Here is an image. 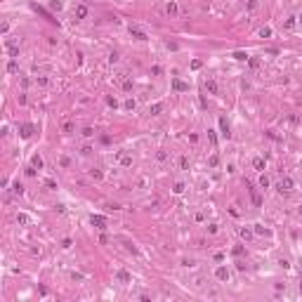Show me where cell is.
Instances as JSON below:
<instances>
[{"mask_svg": "<svg viewBox=\"0 0 302 302\" xmlns=\"http://www.w3.org/2000/svg\"><path fill=\"white\" fill-rule=\"evenodd\" d=\"M31 7H33V10H36V12H38V14H42V17H45V19H47V21H52V24H57V26H59V21H57V19H54V17H52V14H50V12H47V10H42V7H40V5H38V2H31Z\"/></svg>", "mask_w": 302, "mask_h": 302, "instance_id": "1", "label": "cell"}, {"mask_svg": "<svg viewBox=\"0 0 302 302\" xmlns=\"http://www.w3.org/2000/svg\"><path fill=\"white\" fill-rule=\"evenodd\" d=\"M130 36H132L135 40H142V42H144V40H149V36H146V33H144L139 26H130Z\"/></svg>", "mask_w": 302, "mask_h": 302, "instance_id": "2", "label": "cell"}, {"mask_svg": "<svg viewBox=\"0 0 302 302\" xmlns=\"http://www.w3.org/2000/svg\"><path fill=\"white\" fill-rule=\"evenodd\" d=\"M293 186H295V182H293L290 177H283V180L279 182V191H281V194H283V191H286V194H288V191H293Z\"/></svg>", "mask_w": 302, "mask_h": 302, "instance_id": "3", "label": "cell"}, {"mask_svg": "<svg viewBox=\"0 0 302 302\" xmlns=\"http://www.w3.org/2000/svg\"><path fill=\"white\" fill-rule=\"evenodd\" d=\"M90 224H92V227H97V229H106V217H104V215H92V217H90Z\"/></svg>", "mask_w": 302, "mask_h": 302, "instance_id": "4", "label": "cell"}, {"mask_svg": "<svg viewBox=\"0 0 302 302\" xmlns=\"http://www.w3.org/2000/svg\"><path fill=\"white\" fill-rule=\"evenodd\" d=\"M19 132H21V137H24V139H28V137H31L33 132H36V125H33V123H24Z\"/></svg>", "mask_w": 302, "mask_h": 302, "instance_id": "5", "label": "cell"}, {"mask_svg": "<svg viewBox=\"0 0 302 302\" xmlns=\"http://www.w3.org/2000/svg\"><path fill=\"white\" fill-rule=\"evenodd\" d=\"M215 276H217L220 281H229V276H231V274H229L227 267H217V269H215Z\"/></svg>", "mask_w": 302, "mask_h": 302, "instance_id": "6", "label": "cell"}, {"mask_svg": "<svg viewBox=\"0 0 302 302\" xmlns=\"http://www.w3.org/2000/svg\"><path fill=\"white\" fill-rule=\"evenodd\" d=\"M220 130H222V137L229 139V135H231V132H229V125H227V118H224V116H220Z\"/></svg>", "mask_w": 302, "mask_h": 302, "instance_id": "7", "label": "cell"}, {"mask_svg": "<svg viewBox=\"0 0 302 302\" xmlns=\"http://www.w3.org/2000/svg\"><path fill=\"white\" fill-rule=\"evenodd\" d=\"M73 14H76V19H85V17H87V7L85 5H76Z\"/></svg>", "mask_w": 302, "mask_h": 302, "instance_id": "8", "label": "cell"}, {"mask_svg": "<svg viewBox=\"0 0 302 302\" xmlns=\"http://www.w3.org/2000/svg\"><path fill=\"white\" fill-rule=\"evenodd\" d=\"M116 279H118L121 283H130V281H132V276L127 274L125 269H121V271H118V274H116Z\"/></svg>", "mask_w": 302, "mask_h": 302, "instance_id": "9", "label": "cell"}, {"mask_svg": "<svg viewBox=\"0 0 302 302\" xmlns=\"http://www.w3.org/2000/svg\"><path fill=\"white\" fill-rule=\"evenodd\" d=\"M231 57L236 59V62H248V59H250V54H248V52H243V50H236V52H234Z\"/></svg>", "mask_w": 302, "mask_h": 302, "instance_id": "10", "label": "cell"}, {"mask_svg": "<svg viewBox=\"0 0 302 302\" xmlns=\"http://www.w3.org/2000/svg\"><path fill=\"white\" fill-rule=\"evenodd\" d=\"M172 87H175V90L177 92H186V90H189V85H186V83H182V80H172Z\"/></svg>", "mask_w": 302, "mask_h": 302, "instance_id": "11", "label": "cell"}, {"mask_svg": "<svg viewBox=\"0 0 302 302\" xmlns=\"http://www.w3.org/2000/svg\"><path fill=\"white\" fill-rule=\"evenodd\" d=\"M161 111H163V104H161V101H156V104L149 106V113H151V116H158Z\"/></svg>", "mask_w": 302, "mask_h": 302, "instance_id": "12", "label": "cell"}, {"mask_svg": "<svg viewBox=\"0 0 302 302\" xmlns=\"http://www.w3.org/2000/svg\"><path fill=\"white\" fill-rule=\"evenodd\" d=\"M205 90L210 92V95H217V83H215V80H205Z\"/></svg>", "mask_w": 302, "mask_h": 302, "instance_id": "13", "label": "cell"}, {"mask_svg": "<svg viewBox=\"0 0 302 302\" xmlns=\"http://www.w3.org/2000/svg\"><path fill=\"white\" fill-rule=\"evenodd\" d=\"M255 234H260V236H271L269 229H265L262 224H255Z\"/></svg>", "mask_w": 302, "mask_h": 302, "instance_id": "14", "label": "cell"}, {"mask_svg": "<svg viewBox=\"0 0 302 302\" xmlns=\"http://www.w3.org/2000/svg\"><path fill=\"white\" fill-rule=\"evenodd\" d=\"M165 12H168L170 17H175L177 14V2H168V5H165Z\"/></svg>", "mask_w": 302, "mask_h": 302, "instance_id": "15", "label": "cell"}, {"mask_svg": "<svg viewBox=\"0 0 302 302\" xmlns=\"http://www.w3.org/2000/svg\"><path fill=\"white\" fill-rule=\"evenodd\" d=\"M31 165H33V168H38V170H40L42 168V165H45V163H42V158H40V156H33V158H31Z\"/></svg>", "mask_w": 302, "mask_h": 302, "instance_id": "16", "label": "cell"}, {"mask_svg": "<svg viewBox=\"0 0 302 302\" xmlns=\"http://www.w3.org/2000/svg\"><path fill=\"white\" fill-rule=\"evenodd\" d=\"M253 168L255 170H265V158H255L253 161Z\"/></svg>", "mask_w": 302, "mask_h": 302, "instance_id": "17", "label": "cell"}, {"mask_svg": "<svg viewBox=\"0 0 302 302\" xmlns=\"http://www.w3.org/2000/svg\"><path fill=\"white\" fill-rule=\"evenodd\" d=\"M260 38H271V28L269 26H262L260 28Z\"/></svg>", "mask_w": 302, "mask_h": 302, "instance_id": "18", "label": "cell"}, {"mask_svg": "<svg viewBox=\"0 0 302 302\" xmlns=\"http://www.w3.org/2000/svg\"><path fill=\"white\" fill-rule=\"evenodd\" d=\"M17 222H19V224H28L31 220H28V215H24V212H19V215H17Z\"/></svg>", "mask_w": 302, "mask_h": 302, "instance_id": "19", "label": "cell"}, {"mask_svg": "<svg viewBox=\"0 0 302 302\" xmlns=\"http://www.w3.org/2000/svg\"><path fill=\"white\" fill-rule=\"evenodd\" d=\"M121 165H132V156L123 154V156H121Z\"/></svg>", "mask_w": 302, "mask_h": 302, "instance_id": "20", "label": "cell"}, {"mask_svg": "<svg viewBox=\"0 0 302 302\" xmlns=\"http://www.w3.org/2000/svg\"><path fill=\"white\" fill-rule=\"evenodd\" d=\"M17 69H19V64H17V62H10V64H7V71H10V73H17Z\"/></svg>", "mask_w": 302, "mask_h": 302, "instance_id": "21", "label": "cell"}, {"mask_svg": "<svg viewBox=\"0 0 302 302\" xmlns=\"http://www.w3.org/2000/svg\"><path fill=\"white\" fill-rule=\"evenodd\" d=\"M12 191H14L17 196H21V194H24V186H21V184H19V182H17V184H14V186H12Z\"/></svg>", "mask_w": 302, "mask_h": 302, "instance_id": "22", "label": "cell"}, {"mask_svg": "<svg viewBox=\"0 0 302 302\" xmlns=\"http://www.w3.org/2000/svg\"><path fill=\"white\" fill-rule=\"evenodd\" d=\"M172 191H175V194H182V191H184V182H177V184L172 186Z\"/></svg>", "mask_w": 302, "mask_h": 302, "instance_id": "23", "label": "cell"}, {"mask_svg": "<svg viewBox=\"0 0 302 302\" xmlns=\"http://www.w3.org/2000/svg\"><path fill=\"white\" fill-rule=\"evenodd\" d=\"M260 186H262V189H267V186H269V177H267V175L260 177Z\"/></svg>", "mask_w": 302, "mask_h": 302, "instance_id": "24", "label": "cell"}, {"mask_svg": "<svg viewBox=\"0 0 302 302\" xmlns=\"http://www.w3.org/2000/svg\"><path fill=\"white\" fill-rule=\"evenodd\" d=\"M106 104L111 106V109H118V101H116V99H113V97H106Z\"/></svg>", "mask_w": 302, "mask_h": 302, "instance_id": "25", "label": "cell"}, {"mask_svg": "<svg viewBox=\"0 0 302 302\" xmlns=\"http://www.w3.org/2000/svg\"><path fill=\"white\" fill-rule=\"evenodd\" d=\"M180 165H182L184 170H189V158H186V156H182V158H180Z\"/></svg>", "mask_w": 302, "mask_h": 302, "instance_id": "26", "label": "cell"}, {"mask_svg": "<svg viewBox=\"0 0 302 302\" xmlns=\"http://www.w3.org/2000/svg\"><path fill=\"white\" fill-rule=\"evenodd\" d=\"M201 66H203V64L198 62V59H194V62H191V71H198V69H201Z\"/></svg>", "mask_w": 302, "mask_h": 302, "instance_id": "27", "label": "cell"}, {"mask_svg": "<svg viewBox=\"0 0 302 302\" xmlns=\"http://www.w3.org/2000/svg\"><path fill=\"white\" fill-rule=\"evenodd\" d=\"M69 163H71V161L66 158V156H62V158H59V165H62V168H69Z\"/></svg>", "mask_w": 302, "mask_h": 302, "instance_id": "28", "label": "cell"}, {"mask_svg": "<svg viewBox=\"0 0 302 302\" xmlns=\"http://www.w3.org/2000/svg\"><path fill=\"white\" fill-rule=\"evenodd\" d=\"M62 130H64V132H73V125H71V123H64Z\"/></svg>", "mask_w": 302, "mask_h": 302, "instance_id": "29", "label": "cell"}, {"mask_svg": "<svg viewBox=\"0 0 302 302\" xmlns=\"http://www.w3.org/2000/svg\"><path fill=\"white\" fill-rule=\"evenodd\" d=\"M208 137H210L212 144H217V137H215V130H208Z\"/></svg>", "mask_w": 302, "mask_h": 302, "instance_id": "30", "label": "cell"}, {"mask_svg": "<svg viewBox=\"0 0 302 302\" xmlns=\"http://www.w3.org/2000/svg\"><path fill=\"white\" fill-rule=\"evenodd\" d=\"M241 236H243V239H250V236H253V231H250V229H241Z\"/></svg>", "mask_w": 302, "mask_h": 302, "instance_id": "31", "label": "cell"}, {"mask_svg": "<svg viewBox=\"0 0 302 302\" xmlns=\"http://www.w3.org/2000/svg\"><path fill=\"white\" fill-rule=\"evenodd\" d=\"M231 253H234V255H236V257H239V255H243V245H236V248H234V250H231Z\"/></svg>", "mask_w": 302, "mask_h": 302, "instance_id": "32", "label": "cell"}, {"mask_svg": "<svg viewBox=\"0 0 302 302\" xmlns=\"http://www.w3.org/2000/svg\"><path fill=\"white\" fill-rule=\"evenodd\" d=\"M125 109H127V111H132V109H135V99H127L125 101Z\"/></svg>", "mask_w": 302, "mask_h": 302, "instance_id": "33", "label": "cell"}, {"mask_svg": "<svg viewBox=\"0 0 302 302\" xmlns=\"http://www.w3.org/2000/svg\"><path fill=\"white\" fill-rule=\"evenodd\" d=\"M83 135H85V137H92V135H95V130H92V127H85Z\"/></svg>", "mask_w": 302, "mask_h": 302, "instance_id": "34", "label": "cell"}, {"mask_svg": "<svg viewBox=\"0 0 302 302\" xmlns=\"http://www.w3.org/2000/svg\"><path fill=\"white\" fill-rule=\"evenodd\" d=\"M90 175H92V177H95V180H101V170H92Z\"/></svg>", "mask_w": 302, "mask_h": 302, "instance_id": "35", "label": "cell"}, {"mask_svg": "<svg viewBox=\"0 0 302 302\" xmlns=\"http://www.w3.org/2000/svg\"><path fill=\"white\" fill-rule=\"evenodd\" d=\"M123 90L130 92V90H132V83H130V80H125V83H123Z\"/></svg>", "mask_w": 302, "mask_h": 302, "instance_id": "36", "label": "cell"}, {"mask_svg": "<svg viewBox=\"0 0 302 302\" xmlns=\"http://www.w3.org/2000/svg\"><path fill=\"white\" fill-rule=\"evenodd\" d=\"M293 26H295V19H293V17H290V19L286 21V28H293Z\"/></svg>", "mask_w": 302, "mask_h": 302, "instance_id": "37", "label": "cell"}, {"mask_svg": "<svg viewBox=\"0 0 302 302\" xmlns=\"http://www.w3.org/2000/svg\"><path fill=\"white\" fill-rule=\"evenodd\" d=\"M297 19H300V24H302V14H300V17H297Z\"/></svg>", "mask_w": 302, "mask_h": 302, "instance_id": "38", "label": "cell"}]
</instances>
